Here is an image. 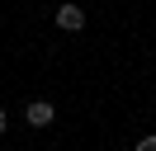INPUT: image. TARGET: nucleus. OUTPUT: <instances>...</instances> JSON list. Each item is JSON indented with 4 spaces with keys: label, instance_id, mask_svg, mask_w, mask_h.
<instances>
[{
    "label": "nucleus",
    "instance_id": "obj_2",
    "mask_svg": "<svg viewBox=\"0 0 156 151\" xmlns=\"http://www.w3.org/2000/svg\"><path fill=\"white\" fill-rule=\"evenodd\" d=\"M24 118H29V128H52V118H57V109H52L48 99H33L29 109H24Z\"/></svg>",
    "mask_w": 156,
    "mask_h": 151
},
{
    "label": "nucleus",
    "instance_id": "obj_1",
    "mask_svg": "<svg viewBox=\"0 0 156 151\" xmlns=\"http://www.w3.org/2000/svg\"><path fill=\"white\" fill-rule=\"evenodd\" d=\"M57 28L62 33H80V28H85V9H80L76 0H66V5L57 9Z\"/></svg>",
    "mask_w": 156,
    "mask_h": 151
},
{
    "label": "nucleus",
    "instance_id": "obj_3",
    "mask_svg": "<svg viewBox=\"0 0 156 151\" xmlns=\"http://www.w3.org/2000/svg\"><path fill=\"white\" fill-rule=\"evenodd\" d=\"M137 151H156V137H142V142H137Z\"/></svg>",
    "mask_w": 156,
    "mask_h": 151
},
{
    "label": "nucleus",
    "instance_id": "obj_4",
    "mask_svg": "<svg viewBox=\"0 0 156 151\" xmlns=\"http://www.w3.org/2000/svg\"><path fill=\"white\" fill-rule=\"evenodd\" d=\"M5 128H10V113H5V109H0V132H5Z\"/></svg>",
    "mask_w": 156,
    "mask_h": 151
}]
</instances>
